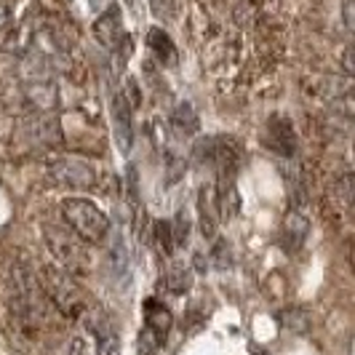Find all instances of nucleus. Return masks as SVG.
Returning <instances> with one entry per match:
<instances>
[{
  "label": "nucleus",
  "instance_id": "obj_1",
  "mask_svg": "<svg viewBox=\"0 0 355 355\" xmlns=\"http://www.w3.org/2000/svg\"><path fill=\"white\" fill-rule=\"evenodd\" d=\"M62 216H64L67 227L86 243H102L110 235V216L86 198L62 200Z\"/></svg>",
  "mask_w": 355,
  "mask_h": 355
},
{
  "label": "nucleus",
  "instance_id": "obj_2",
  "mask_svg": "<svg viewBox=\"0 0 355 355\" xmlns=\"http://www.w3.org/2000/svg\"><path fill=\"white\" fill-rule=\"evenodd\" d=\"M43 291H46V297L51 300V304L64 315V318L78 320L89 313L80 288H78L75 281H72L64 270H59V267H46V270H43Z\"/></svg>",
  "mask_w": 355,
  "mask_h": 355
},
{
  "label": "nucleus",
  "instance_id": "obj_3",
  "mask_svg": "<svg viewBox=\"0 0 355 355\" xmlns=\"http://www.w3.org/2000/svg\"><path fill=\"white\" fill-rule=\"evenodd\" d=\"M46 177L56 187H67V190H96L99 177L86 160L67 158V155H56L46 163Z\"/></svg>",
  "mask_w": 355,
  "mask_h": 355
},
{
  "label": "nucleus",
  "instance_id": "obj_4",
  "mask_svg": "<svg viewBox=\"0 0 355 355\" xmlns=\"http://www.w3.org/2000/svg\"><path fill=\"white\" fill-rule=\"evenodd\" d=\"M43 235H46V243H49L51 254L56 257V262L64 267L67 272H89L91 257L89 249H83L86 241H78L75 232L67 235V232L49 227V225L43 227Z\"/></svg>",
  "mask_w": 355,
  "mask_h": 355
},
{
  "label": "nucleus",
  "instance_id": "obj_5",
  "mask_svg": "<svg viewBox=\"0 0 355 355\" xmlns=\"http://www.w3.org/2000/svg\"><path fill=\"white\" fill-rule=\"evenodd\" d=\"M24 102L35 112H51L59 105V89L53 83V78H43V80H24V91H21Z\"/></svg>",
  "mask_w": 355,
  "mask_h": 355
},
{
  "label": "nucleus",
  "instance_id": "obj_6",
  "mask_svg": "<svg viewBox=\"0 0 355 355\" xmlns=\"http://www.w3.org/2000/svg\"><path fill=\"white\" fill-rule=\"evenodd\" d=\"M40 115H46V112H40ZM40 115H33V118H27L21 128H19V134H21V139L30 144H53L59 142V137H62V131H59V123L53 121V118H40Z\"/></svg>",
  "mask_w": 355,
  "mask_h": 355
},
{
  "label": "nucleus",
  "instance_id": "obj_7",
  "mask_svg": "<svg viewBox=\"0 0 355 355\" xmlns=\"http://www.w3.org/2000/svg\"><path fill=\"white\" fill-rule=\"evenodd\" d=\"M94 35L105 49H118V43L123 40V19H121L118 6H110L105 14L94 21Z\"/></svg>",
  "mask_w": 355,
  "mask_h": 355
},
{
  "label": "nucleus",
  "instance_id": "obj_8",
  "mask_svg": "<svg viewBox=\"0 0 355 355\" xmlns=\"http://www.w3.org/2000/svg\"><path fill=\"white\" fill-rule=\"evenodd\" d=\"M112 118H115V139H118V147H121L123 153H131V144H134V123H131V105H128L123 91L115 94Z\"/></svg>",
  "mask_w": 355,
  "mask_h": 355
},
{
  "label": "nucleus",
  "instance_id": "obj_9",
  "mask_svg": "<svg viewBox=\"0 0 355 355\" xmlns=\"http://www.w3.org/2000/svg\"><path fill=\"white\" fill-rule=\"evenodd\" d=\"M171 323H174V318H171V310L166 304L158 302V300H147V304H144V329H150L153 334L166 339L171 331Z\"/></svg>",
  "mask_w": 355,
  "mask_h": 355
},
{
  "label": "nucleus",
  "instance_id": "obj_10",
  "mask_svg": "<svg viewBox=\"0 0 355 355\" xmlns=\"http://www.w3.org/2000/svg\"><path fill=\"white\" fill-rule=\"evenodd\" d=\"M94 334H96V355H121V337L110 320L94 318Z\"/></svg>",
  "mask_w": 355,
  "mask_h": 355
},
{
  "label": "nucleus",
  "instance_id": "obj_11",
  "mask_svg": "<svg viewBox=\"0 0 355 355\" xmlns=\"http://www.w3.org/2000/svg\"><path fill=\"white\" fill-rule=\"evenodd\" d=\"M307 232H310V222L304 219L302 214H288L284 222V241L286 251H300L302 243L307 241Z\"/></svg>",
  "mask_w": 355,
  "mask_h": 355
},
{
  "label": "nucleus",
  "instance_id": "obj_12",
  "mask_svg": "<svg viewBox=\"0 0 355 355\" xmlns=\"http://www.w3.org/2000/svg\"><path fill=\"white\" fill-rule=\"evenodd\" d=\"M163 286L171 291V294H187L193 288V267L182 265V262H174V265L166 270L163 275Z\"/></svg>",
  "mask_w": 355,
  "mask_h": 355
},
{
  "label": "nucleus",
  "instance_id": "obj_13",
  "mask_svg": "<svg viewBox=\"0 0 355 355\" xmlns=\"http://www.w3.org/2000/svg\"><path fill=\"white\" fill-rule=\"evenodd\" d=\"M147 46L153 49V53L158 56L163 64H174L177 62V46L171 43L168 33H163L160 27H153L150 35H147Z\"/></svg>",
  "mask_w": 355,
  "mask_h": 355
},
{
  "label": "nucleus",
  "instance_id": "obj_14",
  "mask_svg": "<svg viewBox=\"0 0 355 355\" xmlns=\"http://www.w3.org/2000/svg\"><path fill=\"white\" fill-rule=\"evenodd\" d=\"M171 123L177 125L182 134H193L198 131V115L190 105H179L174 112H171Z\"/></svg>",
  "mask_w": 355,
  "mask_h": 355
},
{
  "label": "nucleus",
  "instance_id": "obj_15",
  "mask_svg": "<svg viewBox=\"0 0 355 355\" xmlns=\"http://www.w3.org/2000/svg\"><path fill=\"white\" fill-rule=\"evenodd\" d=\"M110 267H112L115 275H121V272L125 275V272H128V249H125V243L121 235L112 241V249H110Z\"/></svg>",
  "mask_w": 355,
  "mask_h": 355
},
{
  "label": "nucleus",
  "instance_id": "obj_16",
  "mask_svg": "<svg viewBox=\"0 0 355 355\" xmlns=\"http://www.w3.org/2000/svg\"><path fill=\"white\" fill-rule=\"evenodd\" d=\"M168 225H171V235H174V246H184L190 238V219L184 214H177Z\"/></svg>",
  "mask_w": 355,
  "mask_h": 355
},
{
  "label": "nucleus",
  "instance_id": "obj_17",
  "mask_svg": "<svg viewBox=\"0 0 355 355\" xmlns=\"http://www.w3.org/2000/svg\"><path fill=\"white\" fill-rule=\"evenodd\" d=\"M155 241H158V246H160V251L166 254V257H171L174 254V235H171V225L168 222H158L155 225Z\"/></svg>",
  "mask_w": 355,
  "mask_h": 355
},
{
  "label": "nucleus",
  "instance_id": "obj_18",
  "mask_svg": "<svg viewBox=\"0 0 355 355\" xmlns=\"http://www.w3.org/2000/svg\"><path fill=\"white\" fill-rule=\"evenodd\" d=\"M11 21H14V8H11V3H8V0H0V33H6V30L11 27Z\"/></svg>",
  "mask_w": 355,
  "mask_h": 355
},
{
  "label": "nucleus",
  "instance_id": "obj_19",
  "mask_svg": "<svg viewBox=\"0 0 355 355\" xmlns=\"http://www.w3.org/2000/svg\"><path fill=\"white\" fill-rule=\"evenodd\" d=\"M350 190H353V177L347 174V177L339 182V193H342V203H345V206H350V203H353V196H350Z\"/></svg>",
  "mask_w": 355,
  "mask_h": 355
},
{
  "label": "nucleus",
  "instance_id": "obj_20",
  "mask_svg": "<svg viewBox=\"0 0 355 355\" xmlns=\"http://www.w3.org/2000/svg\"><path fill=\"white\" fill-rule=\"evenodd\" d=\"M67 355H86V342H83V339H72L70 353Z\"/></svg>",
  "mask_w": 355,
  "mask_h": 355
},
{
  "label": "nucleus",
  "instance_id": "obj_21",
  "mask_svg": "<svg viewBox=\"0 0 355 355\" xmlns=\"http://www.w3.org/2000/svg\"><path fill=\"white\" fill-rule=\"evenodd\" d=\"M345 27L353 30V0H345Z\"/></svg>",
  "mask_w": 355,
  "mask_h": 355
},
{
  "label": "nucleus",
  "instance_id": "obj_22",
  "mask_svg": "<svg viewBox=\"0 0 355 355\" xmlns=\"http://www.w3.org/2000/svg\"><path fill=\"white\" fill-rule=\"evenodd\" d=\"M125 3H128V6H137V3H139V0H125Z\"/></svg>",
  "mask_w": 355,
  "mask_h": 355
}]
</instances>
